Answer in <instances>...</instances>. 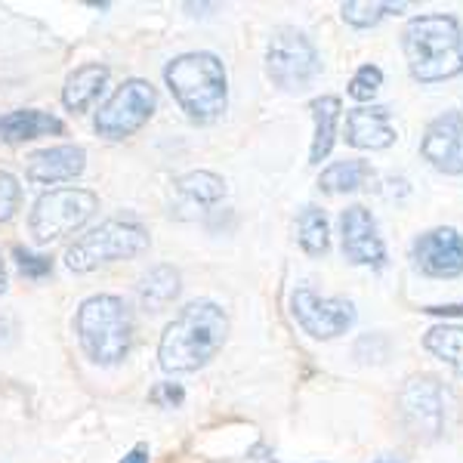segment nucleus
I'll use <instances>...</instances> for the list:
<instances>
[{
  "instance_id": "9b49d317",
  "label": "nucleus",
  "mask_w": 463,
  "mask_h": 463,
  "mask_svg": "<svg viewBox=\"0 0 463 463\" xmlns=\"http://www.w3.org/2000/svg\"><path fill=\"white\" fill-rule=\"evenodd\" d=\"M340 235H343V253L349 263L383 269L386 266V244L380 238L377 220L368 207L353 204L340 213Z\"/></svg>"
},
{
  "instance_id": "20e7f679",
  "label": "nucleus",
  "mask_w": 463,
  "mask_h": 463,
  "mask_svg": "<svg viewBox=\"0 0 463 463\" xmlns=\"http://www.w3.org/2000/svg\"><path fill=\"white\" fill-rule=\"evenodd\" d=\"M80 349L99 368L121 364L133 343V316L130 306L115 294H96L80 303L74 318Z\"/></svg>"
},
{
  "instance_id": "a211bd4d",
  "label": "nucleus",
  "mask_w": 463,
  "mask_h": 463,
  "mask_svg": "<svg viewBox=\"0 0 463 463\" xmlns=\"http://www.w3.org/2000/svg\"><path fill=\"white\" fill-rule=\"evenodd\" d=\"M179 272L174 266H152L148 272L139 279V303L146 306L148 312H161L167 309L170 303L179 297Z\"/></svg>"
},
{
  "instance_id": "9d476101",
  "label": "nucleus",
  "mask_w": 463,
  "mask_h": 463,
  "mask_svg": "<svg viewBox=\"0 0 463 463\" xmlns=\"http://www.w3.org/2000/svg\"><path fill=\"white\" fill-rule=\"evenodd\" d=\"M290 312L300 327L316 340H334L355 325V306L346 297H318L312 288H297L290 294Z\"/></svg>"
},
{
  "instance_id": "2f4dec72",
  "label": "nucleus",
  "mask_w": 463,
  "mask_h": 463,
  "mask_svg": "<svg viewBox=\"0 0 463 463\" xmlns=\"http://www.w3.org/2000/svg\"><path fill=\"white\" fill-rule=\"evenodd\" d=\"M374 463H402L399 458H377Z\"/></svg>"
},
{
  "instance_id": "393cba45",
  "label": "nucleus",
  "mask_w": 463,
  "mask_h": 463,
  "mask_svg": "<svg viewBox=\"0 0 463 463\" xmlns=\"http://www.w3.org/2000/svg\"><path fill=\"white\" fill-rule=\"evenodd\" d=\"M380 87H383V71L377 65H362L349 80V96L355 102H371L380 93Z\"/></svg>"
},
{
  "instance_id": "412c9836",
  "label": "nucleus",
  "mask_w": 463,
  "mask_h": 463,
  "mask_svg": "<svg viewBox=\"0 0 463 463\" xmlns=\"http://www.w3.org/2000/svg\"><path fill=\"white\" fill-rule=\"evenodd\" d=\"M423 349L463 374V325H436L423 334Z\"/></svg>"
},
{
  "instance_id": "7c9ffc66",
  "label": "nucleus",
  "mask_w": 463,
  "mask_h": 463,
  "mask_svg": "<svg viewBox=\"0 0 463 463\" xmlns=\"http://www.w3.org/2000/svg\"><path fill=\"white\" fill-rule=\"evenodd\" d=\"M6 290V266H4V257H0V294Z\"/></svg>"
},
{
  "instance_id": "f3484780",
  "label": "nucleus",
  "mask_w": 463,
  "mask_h": 463,
  "mask_svg": "<svg viewBox=\"0 0 463 463\" xmlns=\"http://www.w3.org/2000/svg\"><path fill=\"white\" fill-rule=\"evenodd\" d=\"M109 84V69L99 62H90V65H80L78 71L69 74L65 80V90H62V102L69 111H87L93 106L96 99L102 96V90Z\"/></svg>"
},
{
  "instance_id": "c756f323",
  "label": "nucleus",
  "mask_w": 463,
  "mask_h": 463,
  "mask_svg": "<svg viewBox=\"0 0 463 463\" xmlns=\"http://www.w3.org/2000/svg\"><path fill=\"white\" fill-rule=\"evenodd\" d=\"M121 463H148V451H146L143 445H139V448H133V451L127 454V458H124Z\"/></svg>"
},
{
  "instance_id": "6e6552de",
  "label": "nucleus",
  "mask_w": 463,
  "mask_h": 463,
  "mask_svg": "<svg viewBox=\"0 0 463 463\" xmlns=\"http://www.w3.org/2000/svg\"><path fill=\"white\" fill-rule=\"evenodd\" d=\"M99 207V198L87 189H53L37 198L28 229L37 244H50L78 232Z\"/></svg>"
},
{
  "instance_id": "f03ea898",
  "label": "nucleus",
  "mask_w": 463,
  "mask_h": 463,
  "mask_svg": "<svg viewBox=\"0 0 463 463\" xmlns=\"http://www.w3.org/2000/svg\"><path fill=\"white\" fill-rule=\"evenodd\" d=\"M402 50L411 78L420 84H439L463 74V28L448 13L411 19L402 32Z\"/></svg>"
},
{
  "instance_id": "5701e85b",
  "label": "nucleus",
  "mask_w": 463,
  "mask_h": 463,
  "mask_svg": "<svg viewBox=\"0 0 463 463\" xmlns=\"http://www.w3.org/2000/svg\"><path fill=\"white\" fill-rule=\"evenodd\" d=\"M297 241L312 257L327 253V248H331V229H327V216L321 207L306 204L300 211V216H297Z\"/></svg>"
},
{
  "instance_id": "4be33fe9",
  "label": "nucleus",
  "mask_w": 463,
  "mask_h": 463,
  "mask_svg": "<svg viewBox=\"0 0 463 463\" xmlns=\"http://www.w3.org/2000/svg\"><path fill=\"white\" fill-rule=\"evenodd\" d=\"M374 179V170L364 161H337L318 176V189L327 195H343V192H355L364 183Z\"/></svg>"
},
{
  "instance_id": "7ed1b4c3",
  "label": "nucleus",
  "mask_w": 463,
  "mask_h": 463,
  "mask_svg": "<svg viewBox=\"0 0 463 463\" xmlns=\"http://www.w3.org/2000/svg\"><path fill=\"white\" fill-rule=\"evenodd\" d=\"M170 93L179 109L198 124H211L229 106L226 69L213 53H183L164 69Z\"/></svg>"
},
{
  "instance_id": "b1692460",
  "label": "nucleus",
  "mask_w": 463,
  "mask_h": 463,
  "mask_svg": "<svg viewBox=\"0 0 463 463\" xmlns=\"http://www.w3.org/2000/svg\"><path fill=\"white\" fill-rule=\"evenodd\" d=\"M408 4H368V0H349V4L340 6L343 22H349L353 28H371L377 25L383 16L390 13H402Z\"/></svg>"
},
{
  "instance_id": "f8f14e48",
  "label": "nucleus",
  "mask_w": 463,
  "mask_h": 463,
  "mask_svg": "<svg viewBox=\"0 0 463 463\" xmlns=\"http://www.w3.org/2000/svg\"><path fill=\"white\" fill-rule=\"evenodd\" d=\"M420 155L439 174L463 176V111H448L427 127Z\"/></svg>"
},
{
  "instance_id": "dca6fc26",
  "label": "nucleus",
  "mask_w": 463,
  "mask_h": 463,
  "mask_svg": "<svg viewBox=\"0 0 463 463\" xmlns=\"http://www.w3.org/2000/svg\"><path fill=\"white\" fill-rule=\"evenodd\" d=\"M65 127L56 115L37 109H19L10 115H0V143H28L37 137H50V133H62Z\"/></svg>"
},
{
  "instance_id": "6ab92c4d",
  "label": "nucleus",
  "mask_w": 463,
  "mask_h": 463,
  "mask_svg": "<svg viewBox=\"0 0 463 463\" xmlns=\"http://www.w3.org/2000/svg\"><path fill=\"white\" fill-rule=\"evenodd\" d=\"M340 99L337 96H321L309 106L312 118H316V139L309 148V164H321L331 155L334 139H337V124H340Z\"/></svg>"
},
{
  "instance_id": "a878e982",
  "label": "nucleus",
  "mask_w": 463,
  "mask_h": 463,
  "mask_svg": "<svg viewBox=\"0 0 463 463\" xmlns=\"http://www.w3.org/2000/svg\"><path fill=\"white\" fill-rule=\"evenodd\" d=\"M19 201H22V185L19 179L6 170H0V222L13 220L19 211Z\"/></svg>"
},
{
  "instance_id": "ddd939ff",
  "label": "nucleus",
  "mask_w": 463,
  "mask_h": 463,
  "mask_svg": "<svg viewBox=\"0 0 463 463\" xmlns=\"http://www.w3.org/2000/svg\"><path fill=\"white\" fill-rule=\"evenodd\" d=\"M411 253L417 269L432 279H458L463 272V235L451 226L423 232Z\"/></svg>"
},
{
  "instance_id": "39448f33",
  "label": "nucleus",
  "mask_w": 463,
  "mask_h": 463,
  "mask_svg": "<svg viewBox=\"0 0 463 463\" xmlns=\"http://www.w3.org/2000/svg\"><path fill=\"white\" fill-rule=\"evenodd\" d=\"M148 248V232L137 220H106L65 250V266L71 272H93L102 263L133 260Z\"/></svg>"
},
{
  "instance_id": "c85d7f7f",
  "label": "nucleus",
  "mask_w": 463,
  "mask_h": 463,
  "mask_svg": "<svg viewBox=\"0 0 463 463\" xmlns=\"http://www.w3.org/2000/svg\"><path fill=\"white\" fill-rule=\"evenodd\" d=\"M430 316H445V318H458L463 316V303H454V306H430Z\"/></svg>"
},
{
  "instance_id": "1a4fd4ad",
  "label": "nucleus",
  "mask_w": 463,
  "mask_h": 463,
  "mask_svg": "<svg viewBox=\"0 0 463 463\" xmlns=\"http://www.w3.org/2000/svg\"><path fill=\"white\" fill-rule=\"evenodd\" d=\"M155 109H158V93L148 80H124L96 115V133L106 139L133 137L155 115Z\"/></svg>"
},
{
  "instance_id": "f257e3e1",
  "label": "nucleus",
  "mask_w": 463,
  "mask_h": 463,
  "mask_svg": "<svg viewBox=\"0 0 463 463\" xmlns=\"http://www.w3.org/2000/svg\"><path fill=\"white\" fill-rule=\"evenodd\" d=\"M229 334V316L220 303L195 300L179 309L164 327L158 343V362L167 374H195L211 364Z\"/></svg>"
},
{
  "instance_id": "cd10ccee",
  "label": "nucleus",
  "mask_w": 463,
  "mask_h": 463,
  "mask_svg": "<svg viewBox=\"0 0 463 463\" xmlns=\"http://www.w3.org/2000/svg\"><path fill=\"white\" fill-rule=\"evenodd\" d=\"M148 399H152L158 408H176V405H183L185 390L179 383H158L152 392H148Z\"/></svg>"
},
{
  "instance_id": "0eeeda50",
  "label": "nucleus",
  "mask_w": 463,
  "mask_h": 463,
  "mask_svg": "<svg viewBox=\"0 0 463 463\" xmlns=\"http://www.w3.org/2000/svg\"><path fill=\"white\" fill-rule=\"evenodd\" d=\"M458 395L436 377H414L402 390V414L414 436L439 439L451 430L458 417Z\"/></svg>"
},
{
  "instance_id": "2eb2a0df",
  "label": "nucleus",
  "mask_w": 463,
  "mask_h": 463,
  "mask_svg": "<svg viewBox=\"0 0 463 463\" xmlns=\"http://www.w3.org/2000/svg\"><path fill=\"white\" fill-rule=\"evenodd\" d=\"M399 133L390 124V109L386 106H358L346 115V143L353 148H390Z\"/></svg>"
},
{
  "instance_id": "bb28decb",
  "label": "nucleus",
  "mask_w": 463,
  "mask_h": 463,
  "mask_svg": "<svg viewBox=\"0 0 463 463\" xmlns=\"http://www.w3.org/2000/svg\"><path fill=\"white\" fill-rule=\"evenodd\" d=\"M13 257H16V263H19V272L28 275V279H47V275L53 272V260L41 257V253L16 248V250H13Z\"/></svg>"
},
{
  "instance_id": "aec40b11",
  "label": "nucleus",
  "mask_w": 463,
  "mask_h": 463,
  "mask_svg": "<svg viewBox=\"0 0 463 463\" xmlns=\"http://www.w3.org/2000/svg\"><path fill=\"white\" fill-rule=\"evenodd\" d=\"M176 195L192 207H211L226 195V183L222 176L211 174V170H192V174L176 179Z\"/></svg>"
},
{
  "instance_id": "423d86ee",
  "label": "nucleus",
  "mask_w": 463,
  "mask_h": 463,
  "mask_svg": "<svg viewBox=\"0 0 463 463\" xmlns=\"http://www.w3.org/2000/svg\"><path fill=\"white\" fill-rule=\"evenodd\" d=\"M266 71L285 93H303L321 74V56L316 43L297 28H275L266 43Z\"/></svg>"
},
{
  "instance_id": "4468645a",
  "label": "nucleus",
  "mask_w": 463,
  "mask_h": 463,
  "mask_svg": "<svg viewBox=\"0 0 463 463\" xmlns=\"http://www.w3.org/2000/svg\"><path fill=\"white\" fill-rule=\"evenodd\" d=\"M87 167V152L80 146H53L43 148V152H34L28 158L25 176L28 183L37 185H56L65 183V179L80 176Z\"/></svg>"
}]
</instances>
